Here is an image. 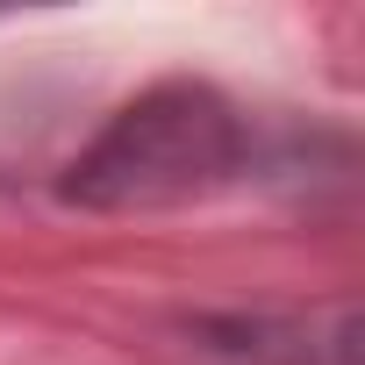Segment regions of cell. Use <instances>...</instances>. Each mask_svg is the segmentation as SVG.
<instances>
[{"mask_svg":"<svg viewBox=\"0 0 365 365\" xmlns=\"http://www.w3.org/2000/svg\"><path fill=\"white\" fill-rule=\"evenodd\" d=\"M208 365H351V301L322 308H208L179 322Z\"/></svg>","mask_w":365,"mask_h":365,"instance_id":"2","label":"cell"},{"mask_svg":"<svg viewBox=\"0 0 365 365\" xmlns=\"http://www.w3.org/2000/svg\"><path fill=\"white\" fill-rule=\"evenodd\" d=\"M251 158H258V129L230 93H215L201 79H158L79 143L58 194L93 215L179 208V201L237 187Z\"/></svg>","mask_w":365,"mask_h":365,"instance_id":"1","label":"cell"}]
</instances>
